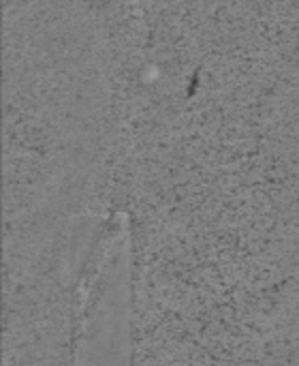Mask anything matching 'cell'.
<instances>
[{
  "instance_id": "cell-1",
  "label": "cell",
  "mask_w": 299,
  "mask_h": 366,
  "mask_svg": "<svg viewBox=\"0 0 299 366\" xmlns=\"http://www.w3.org/2000/svg\"><path fill=\"white\" fill-rule=\"evenodd\" d=\"M124 251L118 249L109 270L88 309V324L81 343V366H126V281Z\"/></svg>"
}]
</instances>
